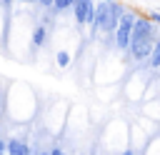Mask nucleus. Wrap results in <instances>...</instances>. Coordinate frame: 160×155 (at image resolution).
<instances>
[{"instance_id": "0eeeda50", "label": "nucleus", "mask_w": 160, "mask_h": 155, "mask_svg": "<svg viewBox=\"0 0 160 155\" xmlns=\"http://www.w3.org/2000/svg\"><path fill=\"white\" fill-rule=\"evenodd\" d=\"M45 38H48V28H45V25H38V28L32 30V45H42Z\"/></svg>"}, {"instance_id": "6e6552de", "label": "nucleus", "mask_w": 160, "mask_h": 155, "mask_svg": "<svg viewBox=\"0 0 160 155\" xmlns=\"http://www.w3.org/2000/svg\"><path fill=\"white\" fill-rule=\"evenodd\" d=\"M78 0H55L52 2V12H62V10H72Z\"/></svg>"}, {"instance_id": "9d476101", "label": "nucleus", "mask_w": 160, "mask_h": 155, "mask_svg": "<svg viewBox=\"0 0 160 155\" xmlns=\"http://www.w3.org/2000/svg\"><path fill=\"white\" fill-rule=\"evenodd\" d=\"M0 155H8V140L0 138Z\"/></svg>"}, {"instance_id": "f8f14e48", "label": "nucleus", "mask_w": 160, "mask_h": 155, "mask_svg": "<svg viewBox=\"0 0 160 155\" xmlns=\"http://www.w3.org/2000/svg\"><path fill=\"white\" fill-rule=\"evenodd\" d=\"M48 155H65V152H62L60 148H50V150H48Z\"/></svg>"}, {"instance_id": "20e7f679", "label": "nucleus", "mask_w": 160, "mask_h": 155, "mask_svg": "<svg viewBox=\"0 0 160 155\" xmlns=\"http://www.w3.org/2000/svg\"><path fill=\"white\" fill-rule=\"evenodd\" d=\"M72 15L78 20V25H90V30L95 28V15H98V8L92 5V0H78L75 8H72Z\"/></svg>"}, {"instance_id": "7ed1b4c3", "label": "nucleus", "mask_w": 160, "mask_h": 155, "mask_svg": "<svg viewBox=\"0 0 160 155\" xmlns=\"http://www.w3.org/2000/svg\"><path fill=\"white\" fill-rule=\"evenodd\" d=\"M135 22H138V12L135 10H125L118 28H115V45L120 50H128L130 48V38H132V30H135Z\"/></svg>"}, {"instance_id": "4468645a", "label": "nucleus", "mask_w": 160, "mask_h": 155, "mask_svg": "<svg viewBox=\"0 0 160 155\" xmlns=\"http://www.w3.org/2000/svg\"><path fill=\"white\" fill-rule=\"evenodd\" d=\"M120 155H135V152H132V150H122Z\"/></svg>"}, {"instance_id": "423d86ee", "label": "nucleus", "mask_w": 160, "mask_h": 155, "mask_svg": "<svg viewBox=\"0 0 160 155\" xmlns=\"http://www.w3.org/2000/svg\"><path fill=\"white\" fill-rule=\"evenodd\" d=\"M148 62H150V68H152V70H158V68H160V35H158V40H155V45H152V52H150Z\"/></svg>"}, {"instance_id": "1a4fd4ad", "label": "nucleus", "mask_w": 160, "mask_h": 155, "mask_svg": "<svg viewBox=\"0 0 160 155\" xmlns=\"http://www.w3.org/2000/svg\"><path fill=\"white\" fill-rule=\"evenodd\" d=\"M55 60H58V65H60V68H65V65L70 62V55H68V50H58Z\"/></svg>"}, {"instance_id": "a211bd4d", "label": "nucleus", "mask_w": 160, "mask_h": 155, "mask_svg": "<svg viewBox=\"0 0 160 155\" xmlns=\"http://www.w3.org/2000/svg\"><path fill=\"white\" fill-rule=\"evenodd\" d=\"M2 2H5V5H10V2H12V0H2Z\"/></svg>"}, {"instance_id": "f257e3e1", "label": "nucleus", "mask_w": 160, "mask_h": 155, "mask_svg": "<svg viewBox=\"0 0 160 155\" xmlns=\"http://www.w3.org/2000/svg\"><path fill=\"white\" fill-rule=\"evenodd\" d=\"M155 40H158L155 22H150V18H145V15H138V22H135V30H132V38H130V48H128L130 58L132 60H148Z\"/></svg>"}, {"instance_id": "f03ea898", "label": "nucleus", "mask_w": 160, "mask_h": 155, "mask_svg": "<svg viewBox=\"0 0 160 155\" xmlns=\"http://www.w3.org/2000/svg\"><path fill=\"white\" fill-rule=\"evenodd\" d=\"M125 10H128V8L120 5V2H110V5L98 8L92 35H98V32H115V28H118V22H120V18H122Z\"/></svg>"}, {"instance_id": "f3484780", "label": "nucleus", "mask_w": 160, "mask_h": 155, "mask_svg": "<svg viewBox=\"0 0 160 155\" xmlns=\"http://www.w3.org/2000/svg\"><path fill=\"white\" fill-rule=\"evenodd\" d=\"M38 155H48V150H42V152H38Z\"/></svg>"}, {"instance_id": "39448f33", "label": "nucleus", "mask_w": 160, "mask_h": 155, "mask_svg": "<svg viewBox=\"0 0 160 155\" xmlns=\"http://www.w3.org/2000/svg\"><path fill=\"white\" fill-rule=\"evenodd\" d=\"M8 155H32L30 152V145L20 138H10L8 140Z\"/></svg>"}, {"instance_id": "9b49d317", "label": "nucleus", "mask_w": 160, "mask_h": 155, "mask_svg": "<svg viewBox=\"0 0 160 155\" xmlns=\"http://www.w3.org/2000/svg\"><path fill=\"white\" fill-rule=\"evenodd\" d=\"M150 22H155V25H160V12H150Z\"/></svg>"}, {"instance_id": "dca6fc26", "label": "nucleus", "mask_w": 160, "mask_h": 155, "mask_svg": "<svg viewBox=\"0 0 160 155\" xmlns=\"http://www.w3.org/2000/svg\"><path fill=\"white\" fill-rule=\"evenodd\" d=\"M102 2H105V5H110V2H115V0H102Z\"/></svg>"}, {"instance_id": "2eb2a0df", "label": "nucleus", "mask_w": 160, "mask_h": 155, "mask_svg": "<svg viewBox=\"0 0 160 155\" xmlns=\"http://www.w3.org/2000/svg\"><path fill=\"white\" fill-rule=\"evenodd\" d=\"M20 2H25V5H30V2H38V0H20Z\"/></svg>"}, {"instance_id": "ddd939ff", "label": "nucleus", "mask_w": 160, "mask_h": 155, "mask_svg": "<svg viewBox=\"0 0 160 155\" xmlns=\"http://www.w3.org/2000/svg\"><path fill=\"white\" fill-rule=\"evenodd\" d=\"M38 2H40L42 8H50V10H52V2H55V0H38Z\"/></svg>"}]
</instances>
